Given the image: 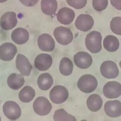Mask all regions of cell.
<instances>
[{"label":"cell","instance_id":"6da1fadb","mask_svg":"<svg viewBox=\"0 0 121 121\" xmlns=\"http://www.w3.org/2000/svg\"><path fill=\"white\" fill-rule=\"evenodd\" d=\"M102 37L100 33L92 31L88 34L85 38V45L87 49L92 54H96L102 49Z\"/></svg>","mask_w":121,"mask_h":121},{"label":"cell","instance_id":"7a4b0ae2","mask_svg":"<svg viewBox=\"0 0 121 121\" xmlns=\"http://www.w3.org/2000/svg\"><path fill=\"white\" fill-rule=\"evenodd\" d=\"M97 80L91 74L83 75L78 82V87L81 91L85 93H90L94 91L98 86Z\"/></svg>","mask_w":121,"mask_h":121},{"label":"cell","instance_id":"3957f363","mask_svg":"<svg viewBox=\"0 0 121 121\" xmlns=\"http://www.w3.org/2000/svg\"><path fill=\"white\" fill-rule=\"evenodd\" d=\"M54 35L56 39L60 44L67 45L73 39V35L69 28L59 26L55 29Z\"/></svg>","mask_w":121,"mask_h":121},{"label":"cell","instance_id":"277c9868","mask_svg":"<svg viewBox=\"0 0 121 121\" xmlns=\"http://www.w3.org/2000/svg\"><path fill=\"white\" fill-rule=\"evenodd\" d=\"M33 108L37 114L44 116L50 113L52 109V105L47 98L39 97L34 101Z\"/></svg>","mask_w":121,"mask_h":121},{"label":"cell","instance_id":"5b68a950","mask_svg":"<svg viewBox=\"0 0 121 121\" xmlns=\"http://www.w3.org/2000/svg\"><path fill=\"white\" fill-rule=\"evenodd\" d=\"M69 95V91L65 86L56 85L50 91L49 96L52 102L60 104L67 100Z\"/></svg>","mask_w":121,"mask_h":121},{"label":"cell","instance_id":"8992f818","mask_svg":"<svg viewBox=\"0 0 121 121\" xmlns=\"http://www.w3.org/2000/svg\"><path fill=\"white\" fill-rule=\"evenodd\" d=\"M3 112L6 117L11 120H17L21 114L20 107L16 103L12 101L5 103L3 106Z\"/></svg>","mask_w":121,"mask_h":121},{"label":"cell","instance_id":"52a82bcc","mask_svg":"<svg viewBox=\"0 0 121 121\" xmlns=\"http://www.w3.org/2000/svg\"><path fill=\"white\" fill-rule=\"evenodd\" d=\"M100 72L104 77L108 79L116 78L119 73L117 65L111 60H106L103 62L100 67Z\"/></svg>","mask_w":121,"mask_h":121},{"label":"cell","instance_id":"ba28073f","mask_svg":"<svg viewBox=\"0 0 121 121\" xmlns=\"http://www.w3.org/2000/svg\"><path fill=\"white\" fill-rule=\"evenodd\" d=\"M103 93L105 96L108 99L117 98L121 94V85L115 81L107 82L104 86Z\"/></svg>","mask_w":121,"mask_h":121},{"label":"cell","instance_id":"9c48e42d","mask_svg":"<svg viewBox=\"0 0 121 121\" xmlns=\"http://www.w3.org/2000/svg\"><path fill=\"white\" fill-rule=\"evenodd\" d=\"M75 24L79 30L87 31L93 27L94 21L92 17L89 14H81L76 19Z\"/></svg>","mask_w":121,"mask_h":121},{"label":"cell","instance_id":"30bf717a","mask_svg":"<svg viewBox=\"0 0 121 121\" xmlns=\"http://www.w3.org/2000/svg\"><path fill=\"white\" fill-rule=\"evenodd\" d=\"M17 52V47L13 43H5L0 46V59L4 61L13 60Z\"/></svg>","mask_w":121,"mask_h":121},{"label":"cell","instance_id":"8fae6325","mask_svg":"<svg viewBox=\"0 0 121 121\" xmlns=\"http://www.w3.org/2000/svg\"><path fill=\"white\" fill-rule=\"evenodd\" d=\"M73 61L77 67L82 69H85L92 65V58L89 53L85 52H79L73 56Z\"/></svg>","mask_w":121,"mask_h":121},{"label":"cell","instance_id":"7c38bea8","mask_svg":"<svg viewBox=\"0 0 121 121\" xmlns=\"http://www.w3.org/2000/svg\"><path fill=\"white\" fill-rule=\"evenodd\" d=\"M17 23L16 14L14 12H7L1 17L0 19V25L5 30H12Z\"/></svg>","mask_w":121,"mask_h":121},{"label":"cell","instance_id":"4fadbf2b","mask_svg":"<svg viewBox=\"0 0 121 121\" xmlns=\"http://www.w3.org/2000/svg\"><path fill=\"white\" fill-rule=\"evenodd\" d=\"M15 63L17 69L21 74L25 76H29L33 67L27 57L22 54H18Z\"/></svg>","mask_w":121,"mask_h":121},{"label":"cell","instance_id":"5bb4252c","mask_svg":"<svg viewBox=\"0 0 121 121\" xmlns=\"http://www.w3.org/2000/svg\"><path fill=\"white\" fill-rule=\"evenodd\" d=\"M52 62V58L50 55L47 54H41L35 59L34 65L39 70L46 71L50 68Z\"/></svg>","mask_w":121,"mask_h":121},{"label":"cell","instance_id":"9a60e30c","mask_svg":"<svg viewBox=\"0 0 121 121\" xmlns=\"http://www.w3.org/2000/svg\"><path fill=\"white\" fill-rule=\"evenodd\" d=\"M38 45L43 51L50 52L54 50L55 42L52 37L48 34H42L38 39Z\"/></svg>","mask_w":121,"mask_h":121},{"label":"cell","instance_id":"2e32d148","mask_svg":"<svg viewBox=\"0 0 121 121\" xmlns=\"http://www.w3.org/2000/svg\"><path fill=\"white\" fill-rule=\"evenodd\" d=\"M105 112L108 117L117 118L121 115V102L118 100L108 101L104 105Z\"/></svg>","mask_w":121,"mask_h":121},{"label":"cell","instance_id":"e0dca14e","mask_svg":"<svg viewBox=\"0 0 121 121\" xmlns=\"http://www.w3.org/2000/svg\"><path fill=\"white\" fill-rule=\"evenodd\" d=\"M75 17L74 12L72 9L68 7L61 8L57 15L59 22L64 25L70 24L73 21Z\"/></svg>","mask_w":121,"mask_h":121},{"label":"cell","instance_id":"ac0fdd59","mask_svg":"<svg viewBox=\"0 0 121 121\" xmlns=\"http://www.w3.org/2000/svg\"><path fill=\"white\" fill-rule=\"evenodd\" d=\"M13 41L17 44H24L29 39V34L26 30L21 28H18L13 31L11 34Z\"/></svg>","mask_w":121,"mask_h":121},{"label":"cell","instance_id":"d6986e66","mask_svg":"<svg viewBox=\"0 0 121 121\" xmlns=\"http://www.w3.org/2000/svg\"><path fill=\"white\" fill-rule=\"evenodd\" d=\"M25 83L23 76L19 73H12L7 79L8 85L10 88L13 90H19L23 86Z\"/></svg>","mask_w":121,"mask_h":121},{"label":"cell","instance_id":"ffe728a7","mask_svg":"<svg viewBox=\"0 0 121 121\" xmlns=\"http://www.w3.org/2000/svg\"><path fill=\"white\" fill-rule=\"evenodd\" d=\"M86 104L90 111L92 112H97L101 108L102 106V99L100 95L98 94H92L88 98Z\"/></svg>","mask_w":121,"mask_h":121},{"label":"cell","instance_id":"44dd1931","mask_svg":"<svg viewBox=\"0 0 121 121\" xmlns=\"http://www.w3.org/2000/svg\"><path fill=\"white\" fill-rule=\"evenodd\" d=\"M54 80L52 77L48 73L41 74L37 80L39 87L43 91L49 90L52 86Z\"/></svg>","mask_w":121,"mask_h":121},{"label":"cell","instance_id":"7402d4cb","mask_svg":"<svg viewBox=\"0 0 121 121\" xmlns=\"http://www.w3.org/2000/svg\"><path fill=\"white\" fill-rule=\"evenodd\" d=\"M56 0H42L41 8L44 13L47 15H54L57 9Z\"/></svg>","mask_w":121,"mask_h":121},{"label":"cell","instance_id":"603a6c76","mask_svg":"<svg viewBox=\"0 0 121 121\" xmlns=\"http://www.w3.org/2000/svg\"><path fill=\"white\" fill-rule=\"evenodd\" d=\"M119 40L115 36L109 35L104 39V47L108 51L112 52L117 51L119 48Z\"/></svg>","mask_w":121,"mask_h":121},{"label":"cell","instance_id":"cb8c5ba5","mask_svg":"<svg viewBox=\"0 0 121 121\" xmlns=\"http://www.w3.org/2000/svg\"><path fill=\"white\" fill-rule=\"evenodd\" d=\"M35 95V90L29 86H25L20 91L19 99L22 102L28 103L34 99Z\"/></svg>","mask_w":121,"mask_h":121},{"label":"cell","instance_id":"d4e9b609","mask_svg":"<svg viewBox=\"0 0 121 121\" xmlns=\"http://www.w3.org/2000/svg\"><path fill=\"white\" fill-rule=\"evenodd\" d=\"M73 68V64L71 60L68 57H63L62 59L59 68L61 74L63 76H69L72 73Z\"/></svg>","mask_w":121,"mask_h":121},{"label":"cell","instance_id":"484cf974","mask_svg":"<svg viewBox=\"0 0 121 121\" xmlns=\"http://www.w3.org/2000/svg\"><path fill=\"white\" fill-rule=\"evenodd\" d=\"M53 118L55 121H76L74 117L68 114L63 108L56 110L55 112Z\"/></svg>","mask_w":121,"mask_h":121},{"label":"cell","instance_id":"4316f807","mask_svg":"<svg viewBox=\"0 0 121 121\" xmlns=\"http://www.w3.org/2000/svg\"><path fill=\"white\" fill-rule=\"evenodd\" d=\"M110 28L113 33L117 35H121V17H115L112 19Z\"/></svg>","mask_w":121,"mask_h":121},{"label":"cell","instance_id":"83f0119b","mask_svg":"<svg viewBox=\"0 0 121 121\" xmlns=\"http://www.w3.org/2000/svg\"><path fill=\"white\" fill-rule=\"evenodd\" d=\"M92 3L95 10L101 12L107 8L108 5V0H92Z\"/></svg>","mask_w":121,"mask_h":121},{"label":"cell","instance_id":"f1b7e54d","mask_svg":"<svg viewBox=\"0 0 121 121\" xmlns=\"http://www.w3.org/2000/svg\"><path fill=\"white\" fill-rule=\"evenodd\" d=\"M68 4L76 9H81L86 5L87 0H66Z\"/></svg>","mask_w":121,"mask_h":121},{"label":"cell","instance_id":"f546056e","mask_svg":"<svg viewBox=\"0 0 121 121\" xmlns=\"http://www.w3.org/2000/svg\"><path fill=\"white\" fill-rule=\"evenodd\" d=\"M20 2L27 7H31L36 5L39 0H20Z\"/></svg>","mask_w":121,"mask_h":121},{"label":"cell","instance_id":"4dcf8cb0","mask_svg":"<svg viewBox=\"0 0 121 121\" xmlns=\"http://www.w3.org/2000/svg\"><path fill=\"white\" fill-rule=\"evenodd\" d=\"M111 3L112 6L117 9L121 10V0H111Z\"/></svg>","mask_w":121,"mask_h":121},{"label":"cell","instance_id":"1f68e13d","mask_svg":"<svg viewBox=\"0 0 121 121\" xmlns=\"http://www.w3.org/2000/svg\"><path fill=\"white\" fill-rule=\"evenodd\" d=\"M8 0H0V3H3V2H5L7 1Z\"/></svg>","mask_w":121,"mask_h":121},{"label":"cell","instance_id":"d6a6232c","mask_svg":"<svg viewBox=\"0 0 121 121\" xmlns=\"http://www.w3.org/2000/svg\"><path fill=\"white\" fill-rule=\"evenodd\" d=\"M1 118H0V121H1Z\"/></svg>","mask_w":121,"mask_h":121},{"label":"cell","instance_id":"836d02e7","mask_svg":"<svg viewBox=\"0 0 121 121\" xmlns=\"http://www.w3.org/2000/svg\"></svg>","mask_w":121,"mask_h":121}]
</instances>
